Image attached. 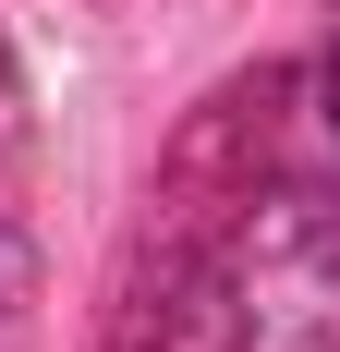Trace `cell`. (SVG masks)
<instances>
[{
    "label": "cell",
    "mask_w": 340,
    "mask_h": 352,
    "mask_svg": "<svg viewBox=\"0 0 340 352\" xmlns=\"http://www.w3.org/2000/svg\"><path fill=\"white\" fill-rule=\"evenodd\" d=\"M328 122H340V61H328Z\"/></svg>",
    "instance_id": "1"
}]
</instances>
